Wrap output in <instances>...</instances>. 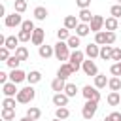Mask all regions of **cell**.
<instances>
[{
  "label": "cell",
  "mask_w": 121,
  "mask_h": 121,
  "mask_svg": "<svg viewBox=\"0 0 121 121\" xmlns=\"http://www.w3.org/2000/svg\"><path fill=\"white\" fill-rule=\"evenodd\" d=\"M34 96H36V91H34V87L32 85H26V87H23V89H19V93H17V102L19 104H28V102H32L34 100Z\"/></svg>",
  "instance_id": "6da1fadb"
},
{
  "label": "cell",
  "mask_w": 121,
  "mask_h": 121,
  "mask_svg": "<svg viewBox=\"0 0 121 121\" xmlns=\"http://www.w3.org/2000/svg\"><path fill=\"white\" fill-rule=\"evenodd\" d=\"M53 47H55V59L57 60H66V62L70 60L72 53H70V47H68L66 42H57Z\"/></svg>",
  "instance_id": "7a4b0ae2"
},
{
  "label": "cell",
  "mask_w": 121,
  "mask_h": 121,
  "mask_svg": "<svg viewBox=\"0 0 121 121\" xmlns=\"http://www.w3.org/2000/svg\"><path fill=\"white\" fill-rule=\"evenodd\" d=\"M83 60H85V53H83V51H79V49H76V51H72V55H70V60H68V64L72 66V70H74V72H78V70L81 68Z\"/></svg>",
  "instance_id": "3957f363"
},
{
  "label": "cell",
  "mask_w": 121,
  "mask_h": 121,
  "mask_svg": "<svg viewBox=\"0 0 121 121\" xmlns=\"http://www.w3.org/2000/svg\"><path fill=\"white\" fill-rule=\"evenodd\" d=\"M96 110H98V102H95V100H87V102L83 104V108H81V115H83V119H93L95 113H96Z\"/></svg>",
  "instance_id": "277c9868"
},
{
  "label": "cell",
  "mask_w": 121,
  "mask_h": 121,
  "mask_svg": "<svg viewBox=\"0 0 121 121\" xmlns=\"http://www.w3.org/2000/svg\"><path fill=\"white\" fill-rule=\"evenodd\" d=\"M81 95L85 96V100H95V102L100 100V91H98L95 85H93V87H91V85H85V87L81 89Z\"/></svg>",
  "instance_id": "5b68a950"
},
{
  "label": "cell",
  "mask_w": 121,
  "mask_h": 121,
  "mask_svg": "<svg viewBox=\"0 0 121 121\" xmlns=\"http://www.w3.org/2000/svg\"><path fill=\"white\" fill-rule=\"evenodd\" d=\"M4 25H6V26H9V28H13V26H21V25H23V17H21V13L13 11L11 15H6Z\"/></svg>",
  "instance_id": "8992f818"
},
{
  "label": "cell",
  "mask_w": 121,
  "mask_h": 121,
  "mask_svg": "<svg viewBox=\"0 0 121 121\" xmlns=\"http://www.w3.org/2000/svg\"><path fill=\"white\" fill-rule=\"evenodd\" d=\"M81 70L85 72V76H98V68H96V64L93 62V59H89V60H83V64H81Z\"/></svg>",
  "instance_id": "52a82bcc"
},
{
  "label": "cell",
  "mask_w": 121,
  "mask_h": 121,
  "mask_svg": "<svg viewBox=\"0 0 121 121\" xmlns=\"http://www.w3.org/2000/svg\"><path fill=\"white\" fill-rule=\"evenodd\" d=\"M72 74H74V70H72V66L68 62H62L59 66V70H57V78H60V79H68Z\"/></svg>",
  "instance_id": "ba28073f"
},
{
  "label": "cell",
  "mask_w": 121,
  "mask_h": 121,
  "mask_svg": "<svg viewBox=\"0 0 121 121\" xmlns=\"http://www.w3.org/2000/svg\"><path fill=\"white\" fill-rule=\"evenodd\" d=\"M68 100H70V96L64 95V93H55L53 95V104L57 108H66L68 106Z\"/></svg>",
  "instance_id": "9c48e42d"
},
{
  "label": "cell",
  "mask_w": 121,
  "mask_h": 121,
  "mask_svg": "<svg viewBox=\"0 0 121 121\" xmlns=\"http://www.w3.org/2000/svg\"><path fill=\"white\" fill-rule=\"evenodd\" d=\"M104 21H106V19H104L102 15H95V17H93V21L89 23L91 32H95V34H96V32H100V30H102V26H104Z\"/></svg>",
  "instance_id": "30bf717a"
},
{
  "label": "cell",
  "mask_w": 121,
  "mask_h": 121,
  "mask_svg": "<svg viewBox=\"0 0 121 121\" xmlns=\"http://www.w3.org/2000/svg\"><path fill=\"white\" fill-rule=\"evenodd\" d=\"M17 83H13V81H8V83H4L2 85V93H4V96H17V93H19V89L15 87Z\"/></svg>",
  "instance_id": "8fae6325"
},
{
  "label": "cell",
  "mask_w": 121,
  "mask_h": 121,
  "mask_svg": "<svg viewBox=\"0 0 121 121\" xmlns=\"http://www.w3.org/2000/svg\"><path fill=\"white\" fill-rule=\"evenodd\" d=\"M43 38H45V30H43V28H36V30L32 32V40H30V42L40 47V45H43Z\"/></svg>",
  "instance_id": "7c38bea8"
},
{
  "label": "cell",
  "mask_w": 121,
  "mask_h": 121,
  "mask_svg": "<svg viewBox=\"0 0 121 121\" xmlns=\"http://www.w3.org/2000/svg\"><path fill=\"white\" fill-rule=\"evenodd\" d=\"M38 55H40L42 59H49V57H53V55H55V47H53V45L43 43V45H40V47H38Z\"/></svg>",
  "instance_id": "4fadbf2b"
},
{
  "label": "cell",
  "mask_w": 121,
  "mask_h": 121,
  "mask_svg": "<svg viewBox=\"0 0 121 121\" xmlns=\"http://www.w3.org/2000/svg\"><path fill=\"white\" fill-rule=\"evenodd\" d=\"M85 55H87L89 59L100 57V45H98V43H89V45H85Z\"/></svg>",
  "instance_id": "5bb4252c"
},
{
  "label": "cell",
  "mask_w": 121,
  "mask_h": 121,
  "mask_svg": "<svg viewBox=\"0 0 121 121\" xmlns=\"http://www.w3.org/2000/svg\"><path fill=\"white\" fill-rule=\"evenodd\" d=\"M25 79H26V72H23L21 68L11 70V74H9V81H13V83H21V81H25Z\"/></svg>",
  "instance_id": "9a60e30c"
},
{
  "label": "cell",
  "mask_w": 121,
  "mask_h": 121,
  "mask_svg": "<svg viewBox=\"0 0 121 121\" xmlns=\"http://www.w3.org/2000/svg\"><path fill=\"white\" fill-rule=\"evenodd\" d=\"M78 25H79V19H78L76 15H66V17H64V28H68V30H76Z\"/></svg>",
  "instance_id": "2e32d148"
},
{
  "label": "cell",
  "mask_w": 121,
  "mask_h": 121,
  "mask_svg": "<svg viewBox=\"0 0 121 121\" xmlns=\"http://www.w3.org/2000/svg\"><path fill=\"white\" fill-rule=\"evenodd\" d=\"M93 17H95V15L91 13V9H89V8H87V9H79V13H78L79 23H87V25H89V23L93 21Z\"/></svg>",
  "instance_id": "e0dca14e"
},
{
  "label": "cell",
  "mask_w": 121,
  "mask_h": 121,
  "mask_svg": "<svg viewBox=\"0 0 121 121\" xmlns=\"http://www.w3.org/2000/svg\"><path fill=\"white\" fill-rule=\"evenodd\" d=\"M106 102H108L110 106H117V104H121V93H117V91H110V95L106 96Z\"/></svg>",
  "instance_id": "ac0fdd59"
},
{
  "label": "cell",
  "mask_w": 121,
  "mask_h": 121,
  "mask_svg": "<svg viewBox=\"0 0 121 121\" xmlns=\"http://www.w3.org/2000/svg\"><path fill=\"white\" fill-rule=\"evenodd\" d=\"M64 87H66V79L55 78V79L51 81V89H53L55 93H62V91H64Z\"/></svg>",
  "instance_id": "d6986e66"
},
{
  "label": "cell",
  "mask_w": 121,
  "mask_h": 121,
  "mask_svg": "<svg viewBox=\"0 0 121 121\" xmlns=\"http://www.w3.org/2000/svg\"><path fill=\"white\" fill-rule=\"evenodd\" d=\"M4 47H8L9 51H15V49L19 47V38H17V36H8V38H6Z\"/></svg>",
  "instance_id": "ffe728a7"
},
{
  "label": "cell",
  "mask_w": 121,
  "mask_h": 121,
  "mask_svg": "<svg viewBox=\"0 0 121 121\" xmlns=\"http://www.w3.org/2000/svg\"><path fill=\"white\" fill-rule=\"evenodd\" d=\"M26 81H28L30 85H34V83H40V81H42V74H40L38 70H30V72L26 74Z\"/></svg>",
  "instance_id": "44dd1931"
},
{
  "label": "cell",
  "mask_w": 121,
  "mask_h": 121,
  "mask_svg": "<svg viewBox=\"0 0 121 121\" xmlns=\"http://www.w3.org/2000/svg\"><path fill=\"white\" fill-rule=\"evenodd\" d=\"M47 15H49V11H47L43 6H36V8H34V19H38V21H43Z\"/></svg>",
  "instance_id": "7402d4cb"
},
{
  "label": "cell",
  "mask_w": 121,
  "mask_h": 121,
  "mask_svg": "<svg viewBox=\"0 0 121 121\" xmlns=\"http://www.w3.org/2000/svg\"><path fill=\"white\" fill-rule=\"evenodd\" d=\"M104 26H106V30L115 32V30H117V26H119V21H117L115 17H108V19L104 21Z\"/></svg>",
  "instance_id": "603a6c76"
},
{
  "label": "cell",
  "mask_w": 121,
  "mask_h": 121,
  "mask_svg": "<svg viewBox=\"0 0 121 121\" xmlns=\"http://www.w3.org/2000/svg\"><path fill=\"white\" fill-rule=\"evenodd\" d=\"M112 53H113V45H102L100 47V59L112 60Z\"/></svg>",
  "instance_id": "cb8c5ba5"
},
{
  "label": "cell",
  "mask_w": 121,
  "mask_h": 121,
  "mask_svg": "<svg viewBox=\"0 0 121 121\" xmlns=\"http://www.w3.org/2000/svg\"><path fill=\"white\" fill-rule=\"evenodd\" d=\"M26 117H30L32 121H38V119L42 117V110L36 108V106H30V108L26 110Z\"/></svg>",
  "instance_id": "d4e9b609"
},
{
  "label": "cell",
  "mask_w": 121,
  "mask_h": 121,
  "mask_svg": "<svg viewBox=\"0 0 121 121\" xmlns=\"http://www.w3.org/2000/svg\"><path fill=\"white\" fill-rule=\"evenodd\" d=\"M108 81H110V79H108L104 74H98V76H95V87H96V89H104V87L108 85Z\"/></svg>",
  "instance_id": "484cf974"
},
{
  "label": "cell",
  "mask_w": 121,
  "mask_h": 121,
  "mask_svg": "<svg viewBox=\"0 0 121 121\" xmlns=\"http://www.w3.org/2000/svg\"><path fill=\"white\" fill-rule=\"evenodd\" d=\"M91 32V26L87 25V23H79L78 25V28H76V34L79 36V38H83V36H87Z\"/></svg>",
  "instance_id": "4316f807"
},
{
  "label": "cell",
  "mask_w": 121,
  "mask_h": 121,
  "mask_svg": "<svg viewBox=\"0 0 121 121\" xmlns=\"http://www.w3.org/2000/svg\"><path fill=\"white\" fill-rule=\"evenodd\" d=\"M13 55H15L19 60H26V59H28V49H26L25 45H19V47L15 49V53H13Z\"/></svg>",
  "instance_id": "83f0119b"
},
{
  "label": "cell",
  "mask_w": 121,
  "mask_h": 121,
  "mask_svg": "<svg viewBox=\"0 0 121 121\" xmlns=\"http://www.w3.org/2000/svg\"><path fill=\"white\" fill-rule=\"evenodd\" d=\"M108 87H110V91H117V93H119V91H121V79H119V78H115V76H113V78H110Z\"/></svg>",
  "instance_id": "f1b7e54d"
},
{
  "label": "cell",
  "mask_w": 121,
  "mask_h": 121,
  "mask_svg": "<svg viewBox=\"0 0 121 121\" xmlns=\"http://www.w3.org/2000/svg\"><path fill=\"white\" fill-rule=\"evenodd\" d=\"M70 36H72V34H70V30H68V28H64V26L57 30V38H59V42H68V38H70Z\"/></svg>",
  "instance_id": "f546056e"
},
{
  "label": "cell",
  "mask_w": 121,
  "mask_h": 121,
  "mask_svg": "<svg viewBox=\"0 0 121 121\" xmlns=\"http://www.w3.org/2000/svg\"><path fill=\"white\" fill-rule=\"evenodd\" d=\"M55 117L64 121V119L70 117V110H68V108H57V110H55Z\"/></svg>",
  "instance_id": "4dcf8cb0"
},
{
  "label": "cell",
  "mask_w": 121,
  "mask_h": 121,
  "mask_svg": "<svg viewBox=\"0 0 121 121\" xmlns=\"http://www.w3.org/2000/svg\"><path fill=\"white\" fill-rule=\"evenodd\" d=\"M2 119H4V121L15 119V110H13V108H2Z\"/></svg>",
  "instance_id": "1f68e13d"
},
{
  "label": "cell",
  "mask_w": 121,
  "mask_h": 121,
  "mask_svg": "<svg viewBox=\"0 0 121 121\" xmlns=\"http://www.w3.org/2000/svg\"><path fill=\"white\" fill-rule=\"evenodd\" d=\"M95 43H98L100 47L106 45V30H100V32L95 34Z\"/></svg>",
  "instance_id": "d6a6232c"
},
{
  "label": "cell",
  "mask_w": 121,
  "mask_h": 121,
  "mask_svg": "<svg viewBox=\"0 0 121 121\" xmlns=\"http://www.w3.org/2000/svg\"><path fill=\"white\" fill-rule=\"evenodd\" d=\"M66 43H68V47H70V49H74V51H76V49L79 47V36H78V34H74V36H70Z\"/></svg>",
  "instance_id": "836d02e7"
},
{
  "label": "cell",
  "mask_w": 121,
  "mask_h": 121,
  "mask_svg": "<svg viewBox=\"0 0 121 121\" xmlns=\"http://www.w3.org/2000/svg\"><path fill=\"white\" fill-rule=\"evenodd\" d=\"M76 93H78V85H76V83H66L64 95H68V96L72 98V96H76Z\"/></svg>",
  "instance_id": "e575fe53"
},
{
  "label": "cell",
  "mask_w": 121,
  "mask_h": 121,
  "mask_svg": "<svg viewBox=\"0 0 121 121\" xmlns=\"http://www.w3.org/2000/svg\"><path fill=\"white\" fill-rule=\"evenodd\" d=\"M21 30L34 32V30H36V26H34V21H32V19H26V21H23V25H21Z\"/></svg>",
  "instance_id": "d590c367"
},
{
  "label": "cell",
  "mask_w": 121,
  "mask_h": 121,
  "mask_svg": "<svg viewBox=\"0 0 121 121\" xmlns=\"http://www.w3.org/2000/svg\"><path fill=\"white\" fill-rule=\"evenodd\" d=\"M6 64H8V66H9L11 70H15V68H19V64H21V60H19V59H17L15 55H11V57H9L8 60H6Z\"/></svg>",
  "instance_id": "8d00e7d4"
},
{
  "label": "cell",
  "mask_w": 121,
  "mask_h": 121,
  "mask_svg": "<svg viewBox=\"0 0 121 121\" xmlns=\"http://www.w3.org/2000/svg\"><path fill=\"white\" fill-rule=\"evenodd\" d=\"M13 8H15V11H17V13H23V11H26V0H15Z\"/></svg>",
  "instance_id": "74e56055"
},
{
  "label": "cell",
  "mask_w": 121,
  "mask_h": 121,
  "mask_svg": "<svg viewBox=\"0 0 121 121\" xmlns=\"http://www.w3.org/2000/svg\"><path fill=\"white\" fill-rule=\"evenodd\" d=\"M17 38H19V42H30V40H32V32H26V30H19Z\"/></svg>",
  "instance_id": "f35d334b"
},
{
  "label": "cell",
  "mask_w": 121,
  "mask_h": 121,
  "mask_svg": "<svg viewBox=\"0 0 121 121\" xmlns=\"http://www.w3.org/2000/svg\"><path fill=\"white\" fill-rule=\"evenodd\" d=\"M15 102H17V98H13V96H6L4 102H2V108H13V110H15Z\"/></svg>",
  "instance_id": "ab89813d"
},
{
  "label": "cell",
  "mask_w": 121,
  "mask_h": 121,
  "mask_svg": "<svg viewBox=\"0 0 121 121\" xmlns=\"http://www.w3.org/2000/svg\"><path fill=\"white\" fill-rule=\"evenodd\" d=\"M110 15L115 17V19H119V17H121V6H119V4H113V6L110 8Z\"/></svg>",
  "instance_id": "60d3db41"
},
{
  "label": "cell",
  "mask_w": 121,
  "mask_h": 121,
  "mask_svg": "<svg viewBox=\"0 0 121 121\" xmlns=\"http://www.w3.org/2000/svg\"><path fill=\"white\" fill-rule=\"evenodd\" d=\"M110 74L115 76V78H119V76H121V64H119V62L112 64V66H110Z\"/></svg>",
  "instance_id": "b9f144b4"
},
{
  "label": "cell",
  "mask_w": 121,
  "mask_h": 121,
  "mask_svg": "<svg viewBox=\"0 0 121 121\" xmlns=\"http://www.w3.org/2000/svg\"><path fill=\"white\" fill-rule=\"evenodd\" d=\"M104 121H121V113L119 112H112L110 115L104 117Z\"/></svg>",
  "instance_id": "7bdbcfd3"
},
{
  "label": "cell",
  "mask_w": 121,
  "mask_h": 121,
  "mask_svg": "<svg viewBox=\"0 0 121 121\" xmlns=\"http://www.w3.org/2000/svg\"><path fill=\"white\" fill-rule=\"evenodd\" d=\"M115 32H110V30H106V45H112L113 42H115Z\"/></svg>",
  "instance_id": "ee69618b"
},
{
  "label": "cell",
  "mask_w": 121,
  "mask_h": 121,
  "mask_svg": "<svg viewBox=\"0 0 121 121\" xmlns=\"http://www.w3.org/2000/svg\"><path fill=\"white\" fill-rule=\"evenodd\" d=\"M9 57H11V55H9V49H8V47H0V59L6 62Z\"/></svg>",
  "instance_id": "f6af8a7d"
},
{
  "label": "cell",
  "mask_w": 121,
  "mask_h": 121,
  "mask_svg": "<svg viewBox=\"0 0 121 121\" xmlns=\"http://www.w3.org/2000/svg\"><path fill=\"white\" fill-rule=\"evenodd\" d=\"M112 60H117V62H121V47H113V53H112Z\"/></svg>",
  "instance_id": "bcb514c9"
},
{
  "label": "cell",
  "mask_w": 121,
  "mask_h": 121,
  "mask_svg": "<svg viewBox=\"0 0 121 121\" xmlns=\"http://www.w3.org/2000/svg\"><path fill=\"white\" fill-rule=\"evenodd\" d=\"M76 4H78L79 9H87L91 6V0H76Z\"/></svg>",
  "instance_id": "7dc6e473"
},
{
  "label": "cell",
  "mask_w": 121,
  "mask_h": 121,
  "mask_svg": "<svg viewBox=\"0 0 121 121\" xmlns=\"http://www.w3.org/2000/svg\"><path fill=\"white\" fill-rule=\"evenodd\" d=\"M8 79H9V76H8L6 72H0V83L4 85V83H8Z\"/></svg>",
  "instance_id": "c3c4849f"
},
{
  "label": "cell",
  "mask_w": 121,
  "mask_h": 121,
  "mask_svg": "<svg viewBox=\"0 0 121 121\" xmlns=\"http://www.w3.org/2000/svg\"><path fill=\"white\" fill-rule=\"evenodd\" d=\"M0 15H4V19H6V8H4V4L0 6Z\"/></svg>",
  "instance_id": "681fc988"
},
{
  "label": "cell",
  "mask_w": 121,
  "mask_h": 121,
  "mask_svg": "<svg viewBox=\"0 0 121 121\" xmlns=\"http://www.w3.org/2000/svg\"><path fill=\"white\" fill-rule=\"evenodd\" d=\"M19 121H32V119H30V117H26V115H25V117H21V119H19Z\"/></svg>",
  "instance_id": "f907efd6"
},
{
  "label": "cell",
  "mask_w": 121,
  "mask_h": 121,
  "mask_svg": "<svg viewBox=\"0 0 121 121\" xmlns=\"http://www.w3.org/2000/svg\"><path fill=\"white\" fill-rule=\"evenodd\" d=\"M53 121H62V119H57V117H55V119H53Z\"/></svg>",
  "instance_id": "816d5d0a"
},
{
  "label": "cell",
  "mask_w": 121,
  "mask_h": 121,
  "mask_svg": "<svg viewBox=\"0 0 121 121\" xmlns=\"http://www.w3.org/2000/svg\"><path fill=\"white\" fill-rule=\"evenodd\" d=\"M117 4H119V6H121V0H117Z\"/></svg>",
  "instance_id": "f5cc1de1"
},
{
  "label": "cell",
  "mask_w": 121,
  "mask_h": 121,
  "mask_svg": "<svg viewBox=\"0 0 121 121\" xmlns=\"http://www.w3.org/2000/svg\"><path fill=\"white\" fill-rule=\"evenodd\" d=\"M119 64H121V62H119Z\"/></svg>",
  "instance_id": "db71d44e"
}]
</instances>
